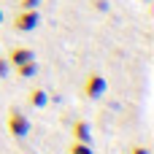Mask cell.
Returning a JSON list of instances; mask_svg holds the SVG:
<instances>
[{"mask_svg":"<svg viewBox=\"0 0 154 154\" xmlns=\"http://www.w3.org/2000/svg\"><path fill=\"white\" fill-rule=\"evenodd\" d=\"M27 103H30L32 108H43V106L49 103V95H46V89H41V87H32V89L27 92Z\"/></svg>","mask_w":154,"mask_h":154,"instance_id":"obj_6","label":"cell"},{"mask_svg":"<svg viewBox=\"0 0 154 154\" xmlns=\"http://www.w3.org/2000/svg\"><path fill=\"white\" fill-rule=\"evenodd\" d=\"M14 70H16L19 79H32V76L38 73V62H35V60H27V62H22V65H14Z\"/></svg>","mask_w":154,"mask_h":154,"instance_id":"obj_7","label":"cell"},{"mask_svg":"<svg viewBox=\"0 0 154 154\" xmlns=\"http://www.w3.org/2000/svg\"><path fill=\"white\" fill-rule=\"evenodd\" d=\"M70 135H73V141L92 143V130H89V125H87L84 119H76V122L70 125Z\"/></svg>","mask_w":154,"mask_h":154,"instance_id":"obj_5","label":"cell"},{"mask_svg":"<svg viewBox=\"0 0 154 154\" xmlns=\"http://www.w3.org/2000/svg\"><path fill=\"white\" fill-rule=\"evenodd\" d=\"M5 73H8V60H5V57H0V79H3Z\"/></svg>","mask_w":154,"mask_h":154,"instance_id":"obj_12","label":"cell"},{"mask_svg":"<svg viewBox=\"0 0 154 154\" xmlns=\"http://www.w3.org/2000/svg\"><path fill=\"white\" fill-rule=\"evenodd\" d=\"M92 8L100 11V14H106V11H108V3H106V0H92Z\"/></svg>","mask_w":154,"mask_h":154,"instance_id":"obj_9","label":"cell"},{"mask_svg":"<svg viewBox=\"0 0 154 154\" xmlns=\"http://www.w3.org/2000/svg\"><path fill=\"white\" fill-rule=\"evenodd\" d=\"M0 22H3V8H0Z\"/></svg>","mask_w":154,"mask_h":154,"instance_id":"obj_13","label":"cell"},{"mask_svg":"<svg viewBox=\"0 0 154 154\" xmlns=\"http://www.w3.org/2000/svg\"><path fill=\"white\" fill-rule=\"evenodd\" d=\"M106 89H108V84H106V79H103L100 73H87V76H84V84H81L84 97L97 100V97H103V95H106Z\"/></svg>","mask_w":154,"mask_h":154,"instance_id":"obj_3","label":"cell"},{"mask_svg":"<svg viewBox=\"0 0 154 154\" xmlns=\"http://www.w3.org/2000/svg\"><path fill=\"white\" fill-rule=\"evenodd\" d=\"M5 127H8V133H11V138H16V141L27 138V133H30V122L24 119V114H22L19 108H11V111H8Z\"/></svg>","mask_w":154,"mask_h":154,"instance_id":"obj_1","label":"cell"},{"mask_svg":"<svg viewBox=\"0 0 154 154\" xmlns=\"http://www.w3.org/2000/svg\"><path fill=\"white\" fill-rule=\"evenodd\" d=\"M41 0H19V8H38Z\"/></svg>","mask_w":154,"mask_h":154,"instance_id":"obj_10","label":"cell"},{"mask_svg":"<svg viewBox=\"0 0 154 154\" xmlns=\"http://www.w3.org/2000/svg\"><path fill=\"white\" fill-rule=\"evenodd\" d=\"M11 24L19 32H30V30H35L41 24V14H38V8H19V14L14 16Z\"/></svg>","mask_w":154,"mask_h":154,"instance_id":"obj_2","label":"cell"},{"mask_svg":"<svg viewBox=\"0 0 154 154\" xmlns=\"http://www.w3.org/2000/svg\"><path fill=\"white\" fill-rule=\"evenodd\" d=\"M5 60H8L11 65H22V62H27V60H35V51H32L30 46H11L8 54H5Z\"/></svg>","mask_w":154,"mask_h":154,"instance_id":"obj_4","label":"cell"},{"mask_svg":"<svg viewBox=\"0 0 154 154\" xmlns=\"http://www.w3.org/2000/svg\"><path fill=\"white\" fill-rule=\"evenodd\" d=\"M130 154H152V152H149V146H133Z\"/></svg>","mask_w":154,"mask_h":154,"instance_id":"obj_11","label":"cell"},{"mask_svg":"<svg viewBox=\"0 0 154 154\" xmlns=\"http://www.w3.org/2000/svg\"><path fill=\"white\" fill-rule=\"evenodd\" d=\"M143 3H149V0H143Z\"/></svg>","mask_w":154,"mask_h":154,"instance_id":"obj_14","label":"cell"},{"mask_svg":"<svg viewBox=\"0 0 154 154\" xmlns=\"http://www.w3.org/2000/svg\"><path fill=\"white\" fill-rule=\"evenodd\" d=\"M68 154H95L89 149V143H81V141H73L70 146H68Z\"/></svg>","mask_w":154,"mask_h":154,"instance_id":"obj_8","label":"cell"}]
</instances>
